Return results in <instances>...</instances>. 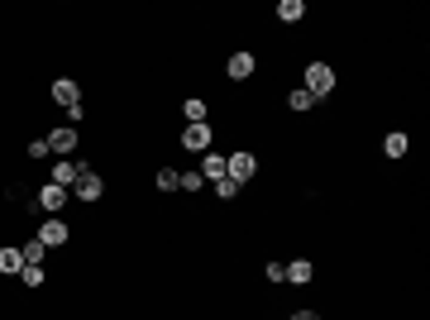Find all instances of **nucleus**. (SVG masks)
<instances>
[{
  "mask_svg": "<svg viewBox=\"0 0 430 320\" xmlns=\"http://www.w3.org/2000/svg\"><path fill=\"white\" fill-rule=\"evenodd\" d=\"M282 282H292V287H306V282H311V263H306V258L287 263V267H282Z\"/></svg>",
  "mask_w": 430,
  "mask_h": 320,
  "instance_id": "11",
  "label": "nucleus"
},
{
  "mask_svg": "<svg viewBox=\"0 0 430 320\" xmlns=\"http://www.w3.org/2000/svg\"><path fill=\"white\" fill-rule=\"evenodd\" d=\"M20 253H25V263H43V253H48V249H43L39 239H29L25 249H20Z\"/></svg>",
  "mask_w": 430,
  "mask_h": 320,
  "instance_id": "21",
  "label": "nucleus"
},
{
  "mask_svg": "<svg viewBox=\"0 0 430 320\" xmlns=\"http://www.w3.org/2000/svg\"><path fill=\"white\" fill-rule=\"evenodd\" d=\"M277 20H282V25H296V20H306V5H301V0H282V5H277Z\"/></svg>",
  "mask_w": 430,
  "mask_h": 320,
  "instance_id": "15",
  "label": "nucleus"
},
{
  "mask_svg": "<svg viewBox=\"0 0 430 320\" xmlns=\"http://www.w3.org/2000/svg\"><path fill=\"white\" fill-rule=\"evenodd\" d=\"M406 148H411V144H406L402 130H392L387 139H382V153H387V158H406Z\"/></svg>",
  "mask_w": 430,
  "mask_h": 320,
  "instance_id": "13",
  "label": "nucleus"
},
{
  "mask_svg": "<svg viewBox=\"0 0 430 320\" xmlns=\"http://www.w3.org/2000/svg\"><path fill=\"white\" fill-rule=\"evenodd\" d=\"M215 196H220V201H235V196H240V182L220 177V182H215Z\"/></svg>",
  "mask_w": 430,
  "mask_h": 320,
  "instance_id": "20",
  "label": "nucleus"
},
{
  "mask_svg": "<svg viewBox=\"0 0 430 320\" xmlns=\"http://www.w3.org/2000/svg\"><path fill=\"white\" fill-rule=\"evenodd\" d=\"M20 282H25V287H39V282H43V263H25L20 267Z\"/></svg>",
  "mask_w": 430,
  "mask_h": 320,
  "instance_id": "17",
  "label": "nucleus"
},
{
  "mask_svg": "<svg viewBox=\"0 0 430 320\" xmlns=\"http://www.w3.org/2000/svg\"><path fill=\"white\" fill-rule=\"evenodd\" d=\"M48 148H53L57 158H67V153L77 148V130H53L48 134Z\"/></svg>",
  "mask_w": 430,
  "mask_h": 320,
  "instance_id": "10",
  "label": "nucleus"
},
{
  "mask_svg": "<svg viewBox=\"0 0 430 320\" xmlns=\"http://www.w3.org/2000/svg\"><path fill=\"white\" fill-rule=\"evenodd\" d=\"M182 148H191V153H211V125H187V130H182Z\"/></svg>",
  "mask_w": 430,
  "mask_h": 320,
  "instance_id": "6",
  "label": "nucleus"
},
{
  "mask_svg": "<svg viewBox=\"0 0 430 320\" xmlns=\"http://www.w3.org/2000/svg\"><path fill=\"white\" fill-rule=\"evenodd\" d=\"M225 72H230V81H249L254 77V53H230Z\"/></svg>",
  "mask_w": 430,
  "mask_h": 320,
  "instance_id": "9",
  "label": "nucleus"
},
{
  "mask_svg": "<svg viewBox=\"0 0 430 320\" xmlns=\"http://www.w3.org/2000/svg\"><path fill=\"white\" fill-rule=\"evenodd\" d=\"M158 191H177V172L172 167H158Z\"/></svg>",
  "mask_w": 430,
  "mask_h": 320,
  "instance_id": "22",
  "label": "nucleus"
},
{
  "mask_svg": "<svg viewBox=\"0 0 430 320\" xmlns=\"http://www.w3.org/2000/svg\"><path fill=\"white\" fill-rule=\"evenodd\" d=\"M177 187H182V191H201V187H206V177H201V172H177Z\"/></svg>",
  "mask_w": 430,
  "mask_h": 320,
  "instance_id": "19",
  "label": "nucleus"
},
{
  "mask_svg": "<svg viewBox=\"0 0 430 320\" xmlns=\"http://www.w3.org/2000/svg\"><path fill=\"white\" fill-rule=\"evenodd\" d=\"M81 172H86L81 162L62 158V162H53V172H48V182H53V187H62V191H72V187H77V177H81Z\"/></svg>",
  "mask_w": 430,
  "mask_h": 320,
  "instance_id": "4",
  "label": "nucleus"
},
{
  "mask_svg": "<svg viewBox=\"0 0 430 320\" xmlns=\"http://www.w3.org/2000/svg\"><path fill=\"white\" fill-rule=\"evenodd\" d=\"M48 153H53V148H48V139H34V144H29V158H34V162L48 158Z\"/></svg>",
  "mask_w": 430,
  "mask_h": 320,
  "instance_id": "23",
  "label": "nucleus"
},
{
  "mask_svg": "<svg viewBox=\"0 0 430 320\" xmlns=\"http://www.w3.org/2000/svg\"><path fill=\"white\" fill-rule=\"evenodd\" d=\"M201 177H206V182H220V177H225V153H206V158H201Z\"/></svg>",
  "mask_w": 430,
  "mask_h": 320,
  "instance_id": "12",
  "label": "nucleus"
},
{
  "mask_svg": "<svg viewBox=\"0 0 430 320\" xmlns=\"http://www.w3.org/2000/svg\"><path fill=\"white\" fill-rule=\"evenodd\" d=\"M254 172H258V158H254V153H230V158H225V177H230V182H249Z\"/></svg>",
  "mask_w": 430,
  "mask_h": 320,
  "instance_id": "3",
  "label": "nucleus"
},
{
  "mask_svg": "<svg viewBox=\"0 0 430 320\" xmlns=\"http://www.w3.org/2000/svg\"><path fill=\"white\" fill-rule=\"evenodd\" d=\"M292 320H321V316H316V311H296Z\"/></svg>",
  "mask_w": 430,
  "mask_h": 320,
  "instance_id": "24",
  "label": "nucleus"
},
{
  "mask_svg": "<svg viewBox=\"0 0 430 320\" xmlns=\"http://www.w3.org/2000/svg\"><path fill=\"white\" fill-rule=\"evenodd\" d=\"M182 115H187V125H206V101H201V96H187V101H182Z\"/></svg>",
  "mask_w": 430,
  "mask_h": 320,
  "instance_id": "14",
  "label": "nucleus"
},
{
  "mask_svg": "<svg viewBox=\"0 0 430 320\" xmlns=\"http://www.w3.org/2000/svg\"><path fill=\"white\" fill-rule=\"evenodd\" d=\"M53 101L67 110V115H72V110H81V91H77V81H72V77H57V81H53Z\"/></svg>",
  "mask_w": 430,
  "mask_h": 320,
  "instance_id": "5",
  "label": "nucleus"
},
{
  "mask_svg": "<svg viewBox=\"0 0 430 320\" xmlns=\"http://www.w3.org/2000/svg\"><path fill=\"white\" fill-rule=\"evenodd\" d=\"M67 239H72V230H67L62 220H48V225L39 230V244H43V249H57V244H67Z\"/></svg>",
  "mask_w": 430,
  "mask_h": 320,
  "instance_id": "8",
  "label": "nucleus"
},
{
  "mask_svg": "<svg viewBox=\"0 0 430 320\" xmlns=\"http://www.w3.org/2000/svg\"><path fill=\"white\" fill-rule=\"evenodd\" d=\"M306 91H311L316 101L330 96V91H335V67H330V62H311V67H306Z\"/></svg>",
  "mask_w": 430,
  "mask_h": 320,
  "instance_id": "1",
  "label": "nucleus"
},
{
  "mask_svg": "<svg viewBox=\"0 0 430 320\" xmlns=\"http://www.w3.org/2000/svg\"><path fill=\"white\" fill-rule=\"evenodd\" d=\"M287 106H292V110H311V106H316V96L301 86V91H292V96H287Z\"/></svg>",
  "mask_w": 430,
  "mask_h": 320,
  "instance_id": "18",
  "label": "nucleus"
},
{
  "mask_svg": "<svg viewBox=\"0 0 430 320\" xmlns=\"http://www.w3.org/2000/svg\"><path fill=\"white\" fill-rule=\"evenodd\" d=\"M20 267H25V253H20V249H0V272H15V277H20Z\"/></svg>",
  "mask_w": 430,
  "mask_h": 320,
  "instance_id": "16",
  "label": "nucleus"
},
{
  "mask_svg": "<svg viewBox=\"0 0 430 320\" xmlns=\"http://www.w3.org/2000/svg\"><path fill=\"white\" fill-rule=\"evenodd\" d=\"M67 201H72V191H62V187H53V182H48V187H39V196H34V211L57 215L62 206H67Z\"/></svg>",
  "mask_w": 430,
  "mask_h": 320,
  "instance_id": "2",
  "label": "nucleus"
},
{
  "mask_svg": "<svg viewBox=\"0 0 430 320\" xmlns=\"http://www.w3.org/2000/svg\"><path fill=\"white\" fill-rule=\"evenodd\" d=\"M72 191H77V201H101V196H106V182H101V177L86 167V172L77 177V187H72Z\"/></svg>",
  "mask_w": 430,
  "mask_h": 320,
  "instance_id": "7",
  "label": "nucleus"
}]
</instances>
